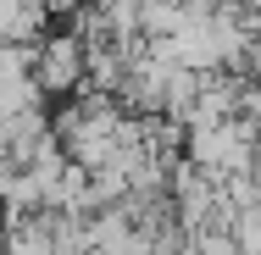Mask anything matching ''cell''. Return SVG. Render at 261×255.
<instances>
[{
	"instance_id": "6da1fadb",
	"label": "cell",
	"mask_w": 261,
	"mask_h": 255,
	"mask_svg": "<svg viewBox=\"0 0 261 255\" xmlns=\"http://www.w3.org/2000/svg\"><path fill=\"white\" fill-rule=\"evenodd\" d=\"M39 89L45 100H72L89 89V39L78 28H56L50 39L39 45Z\"/></svg>"
},
{
	"instance_id": "7a4b0ae2",
	"label": "cell",
	"mask_w": 261,
	"mask_h": 255,
	"mask_svg": "<svg viewBox=\"0 0 261 255\" xmlns=\"http://www.w3.org/2000/svg\"><path fill=\"white\" fill-rule=\"evenodd\" d=\"M89 222H95V255H156V239L134 222L128 205H106Z\"/></svg>"
},
{
	"instance_id": "3957f363",
	"label": "cell",
	"mask_w": 261,
	"mask_h": 255,
	"mask_svg": "<svg viewBox=\"0 0 261 255\" xmlns=\"http://www.w3.org/2000/svg\"><path fill=\"white\" fill-rule=\"evenodd\" d=\"M50 133H56V111H50V105H28V111H17V117H0L6 161H28Z\"/></svg>"
},
{
	"instance_id": "277c9868",
	"label": "cell",
	"mask_w": 261,
	"mask_h": 255,
	"mask_svg": "<svg viewBox=\"0 0 261 255\" xmlns=\"http://www.w3.org/2000/svg\"><path fill=\"white\" fill-rule=\"evenodd\" d=\"M56 11L45 0H6V45H45L56 28Z\"/></svg>"
},
{
	"instance_id": "5b68a950",
	"label": "cell",
	"mask_w": 261,
	"mask_h": 255,
	"mask_svg": "<svg viewBox=\"0 0 261 255\" xmlns=\"http://www.w3.org/2000/svg\"><path fill=\"white\" fill-rule=\"evenodd\" d=\"M11 255H61L56 244V211H34L11 222Z\"/></svg>"
},
{
	"instance_id": "8992f818",
	"label": "cell",
	"mask_w": 261,
	"mask_h": 255,
	"mask_svg": "<svg viewBox=\"0 0 261 255\" xmlns=\"http://www.w3.org/2000/svg\"><path fill=\"white\" fill-rule=\"evenodd\" d=\"M239 72H245L250 83H261V22H256V34H250V50H245V61H239Z\"/></svg>"
},
{
	"instance_id": "52a82bcc",
	"label": "cell",
	"mask_w": 261,
	"mask_h": 255,
	"mask_svg": "<svg viewBox=\"0 0 261 255\" xmlns=\"http://www.w3.org/2000/svg\"><path fill=\"white\" fill-rule=\"evenodd\" d=\"M167 6H189V0H167Z\"/></svg>"
},
{
	"instance_id": "ba28073f",
	"label": "cell",
	"mask_w": 261,
	"mask_h": 255,
	"mask_svg": "<svg viewBox=\"0 0 261 255\" xmlns=\"http://www.w3.org/2000/svg\"><path fill=\"white\" fill-rule=\"evenodd\" d=\"M89 255H95V250H89Z\"/></svg>"
}]
</instances>
